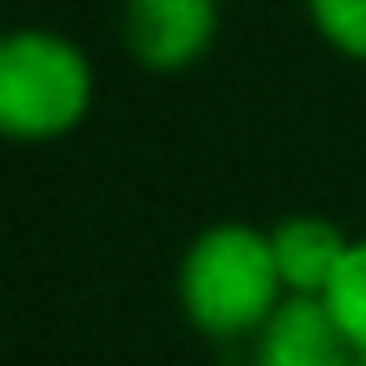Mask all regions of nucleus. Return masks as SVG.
<instances>
[{
	"label": "nucleus",
	"mask_w": 366,
	"mask_h": 366,
	"mask_svg": "<svg viewBox=\"0 0 366 366\" xmlns=\"http://www.w3.org/2000/svg\"><path fill=\"white\" fill-rule=\"evenodd\" d=\"M301 11L326 51L366 66V0H301Z\"/></svg>",
	"instance_id": "423d86ee"
},
{
	"label": "nucleus",
	"mask_w": 366,
	"mask_h": 366,
	"mask_svg": "<svg viewBox=\"0 0 366 366\" xmlns=\"http://www.w3.org/2000/svg\"><path fill=\"white\" fill-rule=\"evenodd\" d=\"M116 31L146 76H186L221 41V0H121Z\"/></svg>",
	"instance_id": "7ed1b4c3"
},
{
	"label": "nucleus",
	"mask_w": 366,
	"mask_h": 366,
	"mask_svg": "<svg viewBox=\"0 0 366 366\" xmlns=\"http://www.w3.org/2000/svg\"><path fill=\"white\" fill-rule=\"evenodd\" d=\"M361 366H366V361H361Z\"/></svg>",
	"instance_id": "6e6552de"
},
{
	"label": "nucleus",
	"mask_w": 366,
	"mask_h": 366,
	"mask_svg": "<svg viewBox=\"0 0 366 366\" xmlns=\"http://www.w3.org/2000/svg\"><path fill=\"white\" fill-rule=\"evenodd\" d=\"M326 306L336 311L341 331L351 336V346H356L361 361H366V231L356 236V246H351V256H346L336 286L326 291Z\"/></svg>",
	"instance_id": "0eeeda50"
},
{
	"label": "nucleus",
	"mask_w": 366,
	"mask_h": 366,
	"mask_svg": "<svg viewBox=\"0 0 366 366\" xmlns=\"http://www.w3.org/2000/svg\"><path fill=\"white\" fill-rule=\"evenodd\" d=\"M96 111V61L56 26H16L0 41V131L21 146L76 136Z\"/></svg>",
	"instance_id": "f03ea898"
},
{
	"label": "nucleus",
	"mask_w": 366,
	"mask_h": 366,
	"mask_svg": "<svg viewBox=\"0 0 366 366\" xmlns=\"http://www.w3.org/2000/svg\"><path fill=\"white\" fill-rule=\"evenodd\" d=\"M266 231H271V251H276L286 296H326L356 246V236L346 226H336L331 216H316V211H291V216L271 221Z\"/></svg>",
	"instance_id": "39448f33"
},
{
	"label": "nucleus",
	"mask_w": 366,
	"mask_h": 366,
	"mask_svg": "<svg viewBox=\"0 0 366 366\" xmlns=\"http://www.w3.org/2000/svg\"><path fill=\"white\" fill-rule=\"evenodd\" d=\"M281 301H286V281L266 226L211 221L186 241L176 261V306L196 336L251 341L276 316Z\"/></svg>",
	"instance_id": "f257e3e1"
},
{
	"label": "nucleus",
	"mask_w": 366,
	"mask_h": 366,
	"mask_svg": "<svg viewBox=\"0 0 366 366\" xmlns=\"http://www.w3.org/2000/svg\"><path fill=\"white\" fill-rule=\"evenodd\" d=\"M246 366H361L326 296H286L276 316L246 341Z\"/></svg>",
	"instance_id": "20e7f679"
}]
</instances>
